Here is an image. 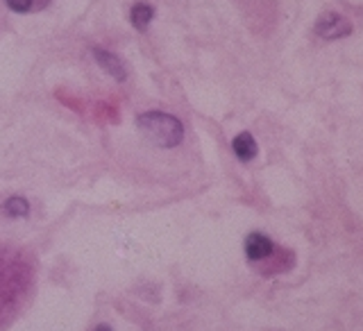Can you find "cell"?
Masks as SVG:
<instances>
[{
  "instance_id": "1",
  "label": "cell",
  "mask_w": 363,
  "mask_h": 331,
  "mask_svg": "<svg viewBox=\"0 0 363 331\" xmlns=\"http://www.w3.org/2000/svg\"><path fill=\"white\" fill-rule=\"evenodd\" d=\"M136 128L147 141H152L157 147H177L184 141V125L173 113L166 111H143L136 116Z\"/></svg>"
},
{
  "instance_id": "2",
  "label": "cell",
  "mask_w": 363,
  "mask_h": 331,
  "mask_svg": "<svg viewBox=\"0 0 363 331\" xmlns=\"http://www.w3.org/2000/svg\"><path fill=\"white\" fill-rule=\"evenodd\" d=\"M313 32L320 39H325V41H336V39L350 37V34H352V23L345 16L336 14V11H325V14L315 21Z\"/></svg>"
},
{
  "instance_id": "3",
  "label": "cell",
  "mask_w": 363,
  "mask_h": 331,
  "mask_svg": "<svg viewBox=\"0 0 363 331\" xmlns=\"http://www.w3.org/2000/svg\"><path fill=\"white\" fill-rule=\"evenodd\" d=\"M245 257L250 261H266L272 257V252H275V245H272V241L266 236V234H261V232H252V234H247L245 238Z\"/></svg>"
},
{
  "instance_id": "4",
  "label": "cell",
  "mask_w": 363,
  "mask_h": 331,
  "mask_svg": "<svg viewBox=\"0 0 363 331\" xmlns=\"http://www.w3.org/2000/svg\"><path fill=\"white\" fill-rule=\"evenodd\" d=\"M94 60L98 62L102 71H107L116 82H125V79H128V66L121 62L118 55H113L105 48H94Z\"/></svg>"
},
{
  "instance_id": "5",
  "label": "cell",
  "mask_w": 363,
  "mask_h": 331,
  "mask_svg": "<svg viewBox=\"0 0 363 331\" xmlns=\"http://www.w3.org/2000/svg\"><path fill=\"white\" fill-rule=\"evenodd\" d=\"M232 150H234V155H236L238 162L247 164V162H252V159L257 157L259 145H257V141H255V136H252V134H250V132H241L238 136H234Z\"/></svg>"
},
{
  "instance_id": "6",
  "label": "cell",
  "mask_w": 363,
  "mask_h": 331,
  "mask_svg": "<svg viewBox=\"0 0 363 331\" xmlns=\"http://www.w3.org/2000/svg\"><path fill=\"white\" fill-rule=\"evenodd\" d=\"M155 18V7L150 3H145V0H141V3H134L132 9H130V21L132 26L139 30V32H145L147 26L152 23Z\"/></svg>"
},
{
  "instance_id": "7",
  "label": "cell",
  "mask_w": 363,
  "mask_h": 331,
  "mask_svg": "<svg viewBox=\"0 0 363 331\" xmlns=\"http://www.w3.org/2000/svg\"><path fill=\"white\" fill-rule=\"evenodd\" d=\"M0 211H3L7 218H26V215L30 213V202L21 196H11L3 202Z\"/></svg>"
},
{
  "instance_id": "8",
  "label": "cell",
  "mask_w": 363,
  "mask_h": 331,
  "mask_svg": "<svg viewBox=\"0 0 363 331\" xmlns=\"http://www.w3.org/2000/svg\"><path fill=\"white\" fill-rule=\"evenodd\" d=\"M7 7L16 14H32V11H41L50 7L52 0H5Z\"/></svg>"
},
{
  "instance_id": "9",
  "label": "cell",
  "mask_w": 363,
  "mask_h": 331,
  "mask_svg": "<svg viewBox=\"0 0 363 331\" xmlns=\"http://www.w3.org/2000/svg\"><path fill=\"white\" fill-rule=\"evenodd\" d=\"M94 331H113V329H111L109 325H98V327H96Z\"/></svg>"
}]
</instances>
